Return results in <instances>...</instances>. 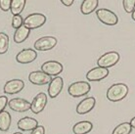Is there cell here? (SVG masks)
Here are the masks:
<instances>
[{
	"instance_id": "cell-27",
	"label": "cell",
	"mask_w": 135,
	"mask_h": 134,
	"mask_svg": "<svg viewBox=\"0 0 135 134\" xmlns=\"http://www.w3.org/2000/svg\"><path fill=\"white\" fill-rule=\"evenodd\" d=\"M8 105V98L7 96H0V113L4 111V109Z\"/></svg>"
},
{
	"instance_id": "cell-7",
	"label": "cell",
	"mask_w": 135,
	"mask_h": 134,
	"mask_svg": "<svg viewBox=\"0 0 135 134\" xmlns=\"http://www.w3.org/2000/svg\"><path fill=\"white\" fill-rule=\"evenodd\" d=\"M41 70L50 76H57L63 71V65L58 61H47L41 66Z\"/></svg>"
},
{
	"instance_id": "cell-15",
	"label": "cell",
	"mask_w": 135,
	"mask_h": 134,
	"mask_svg": "<svg viewBox=\"0 0 135 134\" xmlns=\"http://www.w3.org/2000/svg\"><path fill=\"white\" fill-rule=\"evenodd\" d=\"M96 104V100L94 97H87L80 101L78 103V107H76V113L78 114H85L91 112L93 108L95 107Z\"/></svg>"
},
{
	"instance_id": "cell-22",
	"label": "cell",
	"mask_w": 135,
	"mask_h": 134,
	"mask_svg": "<svg viewBox=\"0 0 135 134\" xmlns=\"http://www.w3.org/2000/svg\"><path fill=\"white\" fill-rule=\"evenodd\" d=\"M132 131V126L129 122H122L118 124L117 127L113 130L112 134H130Z\"/></svg>"
},
{
	"instance_id": "cell-11",
	"label": "cell",
	"mask_w": 135,
	"mask_h": 134,
	"mask_svg": "<svg viewBox=\"0 0 135 134\" xmlns=\"http://www.w3.org/2000/svg\"><path fill=\"white\" fill-rule=\"evenodd\" d=\"M37 58V53L34 49H24V50L20 51L16 56V60L18 63L23 65L31 64L32 63L35 59Z\"/></svg>"
},
{
	"instance_id": "cell-26",
	"label": "cell",
	"mask_w": 135,
	"mask_h": 134,
	"mask_svg": "<svg viewBox=\"0 0 135 134\" xmlns=\"http://www.w3.org/2000/svg\"><path fill=\"white\" fill-rule=\"evenodd\" d=\"M0 8L4 12H7L11 8V0H0Z\"/></svg>"
},
{
	"instance_id": "cell-31",
	"label": "cell",
	"mask_w": 135,
	"mask_h": 134,
	"mask_svg": "<svg viewBox=\"0 0 135 134\" xmlns=\"http://www.w3.org/2000/svg\"><path fill=\"white\" fill-rule=\"evenodd\" d=\"M131 18H132V19H133V20H134V21H135V10H134V11H133V12H132Z\"/></svg>"
},
{
	"instance_id": "cell-14",
	"label": "cell",
	"mask_w": 135,
	"mask_h": 134,
	"mask_svg": "<svg viewBox=\"0 0 135 134\" xmlns=\"http://www.w3.org/2000/svg\"><path fill=\"white\" fill-rule=\"evenodd\" d=\"M108 75H109L108 69L97 67L88 71L87 74H86V78L89 81H100L102 79L106 78Z\"/></svg>"
},
{
	"instance_id": "cell-24",
	"label": "cell",
	"mask_w": 135,
	"mask_h": 134,
	"mask_svg": "<svg viewBox=\"0 0 135 134\" xmlns=\"http://www.w3.org/2000/svg\"><path fill=\"white\" fill-rule=\"evenodd\" d=\"M122 5L126 13H132L135 10V0H123Z\"/></svg>"
},
{
	"instance_id": "cell-4",
	"label": "cell",
	"mask_w": 135,
	"mask_h": 134,
	"mask_svg": "<svg viewBox=\"0 0 135 134\" xmlns=\"http://www.w3.org/2000/svg\"><path fill=\"white\" fill-rule=\"evenodd\" d=\"M96 16L101 23L107 26H115L118 22V16L111 10L105 9V8L96 10Z\"/></svg>"
},
{
	"instance_id": "cell-29",
	"label": "cell",
	"mask_w": 135,
	"mask_h": 134,
	"mask_svg": "<svg viewBox=\"0 0 135 134\" xmlns=\"http://www.w3.org/2000/svg\"><path fill=\"white\" fill-rule=\"evenodd\" d=\"M61 2L63 4H64L65 6H68V7H70L73 4H74V0H61Z\"/></svg>"
},
{
	"instance_id": "cell-3",
	"label": "cell",
	"mask_w": 135,
	"mask_h": 134,
	"mask_svg": "<svg viewBox=\"0 0 135 134\" xmlns=\"http://www.w3.org/2000/svg\"><path fill=\"white\" fill-rule=\"evenodd\" d=\"M46 22V16L41 13H32L24 20V26L28 30H34L42 27Z\"/></svg>"
},
{
	"instance_id": "cell-20",
	"label": "cell",
	"mask_w": 135,
	"mask_h": 134,
	"mask_svg": "<svg viewBox=\"0 0 135 134\" xmlns=\"http://www.w3.org/2000/svg\"><path fill=\"white\" fill-rule=\"evenodd\" d=\"M12 122L11 114L6 111H3L0 113V130L1 131H7L9 130Z\"/></svg>"
},
{
	"instance_id": "cell-2",
	"label": "cell",
	"mask_w": 135,
	"mask_h": 134,
	"mask_svg": "<svg viewBox=\"0 0 135 134\" xmlns=\"http://www.w3.org/2000/svg\"><path fill=\"white\" fill-rule=\"evenodd\" d=\"M91 89L90 84L87 81H76L71 83L69 88H68V92L69 94L74 98L81 97V96H85L89 93V91Z\"/></svg>"
},
{
	"instance_id": "cell-28",
	"label": "cell",
	"mask_w": 135,
	"mask_h": 134,
	"mask_svg": "<svg viewBox=\"0 0 135 134\" xmlns=\"http://www.w3.org/2000/svg\"><path fill=\"white\" fill-rule=\"evenodd\" d=\"M31 134H45V128L42 125H38L35 129L31 131Z\"/></svg>"
},
{
	"instance_id": "cell-32",
	"label": "cell",
	"mask_w": 135,
	"mask_h": 134,
	"mask_svg": "<svg viewBox=\"0 0 135 134\" xmlns=\"http://www.w3.org/2000/svg\"><path fill=\"white\" fill-rule=\"evenodd\" d=\"M14 134H23V133H21V132H15Z\"/></svg>"
},
{
	"instance_id": "cell-9",
	"label": "cell",
	"mask_w": 135,
	"mask_h": 134,
	"mask_svg": "<svg viewBox=\"0 0 135 134\" xmlns=\"http://www.w3.org/2000/svg\"><path fill=\"white\" fill-rule=\"evenodd\" d=\"M28 80L35 85H44L50 83V81L52 80V76L43 73L42 70H36V71H31L28 74Z\"/></svg>"
},
{
	"instance_id": "cell-21",
	"label": "cell",
	"mask_w": 135,
	"mask_h": 134,
	"mask_svg": "<svg viewBox=\"0 0 135 134\" xmlns=\"http://www.w3.org/2000/svg\"><path fill=\"white\" fill-rule=\"evenodd\" d=\"M27 4L26 0H11V8L10 10L14 16L21 15L24 11V8Z\"/></svg>"
},
{
	"instance_id": "cell-19",
	"label": "cell",
	"mask_w": 135,
	"mask_h": 134,
	"mask_svg": "<svg viewBox=\"0 0 135 134\" xmlns=\"http://www.w3.org/2000/svg\"><path fill=\"white\" fill-rule=\"evenodd\" d=\"M98 0H84L80 6V12L83 15H89L94 12L98 7Z\"/></svg>"
},
{
	"instance_id": "cell-6",
	"label": "cell",
	"mask_w": 135,
	"mask_h": 134,
	"mask_svg": "<svg viewBox=\"0 0 135 134\" xmlns=\"http://www.w3.org/2000/svg\"><path fill=\"white\" fill-rule=\"evenodd\" d=\"M57 38L54 36H43L34 42V49L38 51H48L57 45Z\"/></svg>"
},
{
	"instance_id": "cell-17",
	"label": "cell",
	"mask_w": 135,
	"mask_h": 134,
	"mask_svg": "<svg viewBox=\"0 0 135 134\" xmlns=\"http://www.w3.org/2000/svg\"><path fill=\"white\" fill-rule=\"evenodd\" d=\"M92 128H93V124L90 121H79L74 125L73 132L74 134H87L92 130Z\"/></svg>"
},
{
	"instance_id": "cell-23",
	"label": "cell",
	"mask_w": 135,
	"mask_h": 134,
	"mask_svg": "<svg viewBox=\"0 0 135 134\" xmlns=\"http://www.w3.org/2000/svg\"><path fill=\"white\" fill-rule=\"evenodd\" d=\"M9 48V36L4 32H0V54H5Z\"/></svg>"
},
{
	"instance_id": "cell-8",
	"label": "cell",
	"mask_w": 135,
	"mask_h": 134,
	"mask_svg": "<svg viewBox=\"0 0 135 134\" xmlns=\"http://www.w3.org/2000/svg\"><path fill=\"white\" fill-rule=\"evenodd\" d=\"M31 103L23 98H14L12 100L8 101L9 108L12 111L18 112V113H24L31 110Z\"/></svg>"
},
{
	"instance_id": "cell-30",
	"label": "cell",
	"mask_w": 135,
	"mask_h": 134,
	"mask_svg": "<svg viewBox=\"0 0 135 134\" xmlns=\"http://www.w3.org/2000/svg\"><path fill=\"white\" fill-rule=\"evenodd\" d=\"M129 123H130V125L132 126V128H135V117L132 118L131 121H130V122H129Z\"/></svg>"
},
{
	"instance_id": "cell-16",
	"label": "cell",
	"mask_w": 135,
	"mask_h": 134,
	"mask_svg": "<svg viewBox=\"0 0 135 134\" xmlns=\"http://www.w3.org/2000/svg\"><path fill=\"white\" fill-rule=\"evenodd\" d=\"M18 128L20 130L23 131H28V130H33L38 126V121L33 118V117H25L23 118H21L20 121H18Z\"/></svg>"
},
{
	"instance_id": "cell-12",
	"label": "cell",
	"mask_w": 135,
	"mask_h": 134,
	"mask_svg": "<svg viewBox=\"0 0 135 134\" xmlns=\"http://www.w3.org/2000/svg\"><path fill=\"white\" fill-rule=\"evenodd\" d=\"M25 82L22 79H11L8 80L4 85V92L8 95L18 94L24 89Z\"/></svg>"
},
{
	"instance_id": "cell-10",
	"label": "cell",
	"mask_w": 135,
	"mask_h": 134,
	"mask_svg": "<svg viewBox=\"0 0 135 134\" xmlns=\"http://www.w3.org/2000/svg\"><path fill=\"white\" fill-rule=\"evenodd\" d=\"M47 104V96L43 92L36 94V96L33 98V100L31 102V110L34 114H39L44 110V108L46 107Z\"/></svg>"
},
{
	"instance_id": "cell-5",
	"label": "cell",
	"mask_w": 135,
	"mask_h": 134,
	"mask_svg": "<svg viewBox=\"0 0 135 134\" xmlns=\"http://www.w3.org/2000/svg\"><path fill=\"white\" fill-rule=\"evenodd\" d=\"M118 61H119V54L115 51H111V52L102 55L97 60V65H98V67L108 69V68L113 67L115 64H118Z\"/></svg>"
},
{
	"instance_id": "cell-18",
	"label": "cell",
	"mask_w": 135,
	"mask_h": 134,
	"mask_svg": "<svg viewBox=\"0 0 135 134\" xmlns=\"http://www.w3.org/2000/svg\"><path fill=\"white\" fill-rule=\"evenodd\" d=\"M30 34H31V30H28L27 27H25L24 25L21 27L17 28L15 34H14V41L16 43H22L26 41L27 37L30 36Z\"/></svg>"
},
{
	"instance_id": "cell-13",
	"label": "cell",
	"mask_w": 135,
	"mask_h": 134,
	"mask_svg": "<svg viewBox=\"0 0 135 134\" xmlns=\"http://www.w3.org/2000/svg\"><path fill=\"white\" fill-rule=\"evenodd\" d=\"M63 86H64V80L61 76L54 77L49 83L48 86V94L51 98H56L61 93L63 90Z\"/></svg>"
},
{
	"instance_id": "cell-1",
	"label": "cell",
	"mask_w": 135,
	"mask_h": 134,
	"mask_svg": "<svg viewBox=\"0 0 135 134\" xmlns=\"http://www.w3.org/2000/svg\"><path fill=\"white\" fill-rule=\"evenodd\" d=\"M128 94V86L124 83L113 84L107 91V98L111 102H119Z\"/></svg>"
},
{
	"instance_id": "cell-25",
	"label": "cell",
	"mask_w": 135,
	"mask_h": 134,
	"mask_svg": "<svg viewBox=\"0 0 135 134\" xmlns=\"http://www.w3.org/2000/svg\"><path fill=\"white\" fill-rule=\"evenodd\" d=\"M24 25V19L21 15H17V16H13V20H12V27L14 28H19Z\"/></svg>"
}]
</instances>
